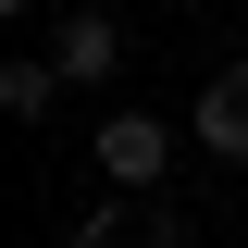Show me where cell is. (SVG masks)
Segmentation results:
<instances>
[{
    "label": "cell",
    "instance_id": "cell-1",
    "mask_svg": "<svg viewBox=\"0 0 248 248\" xmlns=\"http://www.w3.org/2000/svg\"><path fill=\"white\" fill-rule=\"evenodd\" d=\"M87 149H99L112 186H161V174H174V124H161V112H112Z\"/></svg>",
    "mask_w": 248,
    "mask_h": 248
},
{
    "label": "cell",
    "instance_id": "cell-2",
    "mask_svg": "<svg viewBox=\"0 0 248 248\" xmlns=\"http://www.w3.org/2000/svg\"><path fill=\"white\" fill-rule=\"evenodd\" d=\"M50 62H62V87H112L124 25H112V13H62V25H50Z\"/></svg>",
    "mask_w": 248,
    "mask_h": 248
},
{
    "label": "cell",
    "instance_id": "cell-3",
    "mask_svg": "<svg viewBox=\"0 0 248 248\" xmlns=\"http://www.w3.org/2000/svg\"><path fill=\"white\" fill-rule=\"evenodd\" d=\"M186 137L211 161H248V62H223L211 87H199V112H186Z\"/></svg>",
    "mask_w": 248,
    "mask_h": 248
},
{
    "label": "cell",
    "instance_id": "cell-4",
    "mask_svg": "<svg viewBox=\"0 0 248 248\" xmlns=\"http://www.w3.org/2000/svg\"><path fill=\"white\" fill-rule=\"evenodd\" d=\"M50 99H62V62H50V50H25V62H0V112H13V124H37Z\"/></svg>",
    "mask_w": 248,
    "mask_h": 248
}]
</instances>
